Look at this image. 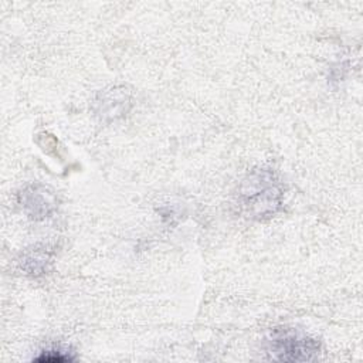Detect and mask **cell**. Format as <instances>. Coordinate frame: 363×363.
I'll return each mask as SVG.
<instances>
[{"label": "cell", "mask_w": 363, "mask_h": 363, "mask_svg": "<svg viewBox=\"0 0 363 363\" xmlns=\"http://www.w3.org/2000/svg\"><path fill=\"white\" fill-rule=\"evenodd\" d=\"M319 343L291 329H275L269 336V353L279 362H308L319 353Z\"/></svg>", "instance_id": "cell-2"}, {"label": "cell", "mask_w": 363, "mask_h": 363, "mask_svg": "<svg viewBox=\"0 0 363 363\" xmlns=\"http://www.w3.org/2000/svg\"><path fill=\"white\" fill-rule=\"evenodd\" d=\"M282 186L269 169L252 170L238 190L241 210L251 218L262 220L275 214L282 204Z\"/></svg>", "instance_id": "cell-1"}, {"label": "cell", "mask_w": 363, "mask_h": 363, "mask_svg": "<svg viewBox=\"0 0 363 363\" xmlns=\"http://www.w3.org/2000/svg\"><path fill=\"white\" fill-rule=\"evenodd\" d=\"M48 261H50V255L47 251L34 248L27 252V255L21 261V265L28 274L38 275V274H44V271L47 269Z\"/></svg>", "instance_id": "cell-4"}, {"label": "cell", "mask_w": 363, "mask_h": 363, "mask_svg": "<svg viewBox=\"0 0 363 363\" xmlns=\"http://www.w3.org/2000/svg\"><path fill=\"white\" fill-rule=\"evenodd\" d=\"M23 210L34 220L48 217L57 207L54 191L43 184H31L20 193Z\"/></svg>", "instance_id": "cell-3"}, {"label": "cell", "mask_w": 363, "mask_h": 363, "mask_svg": "<svg viewBox=\"0 0 363 363\" xmlns=\"http://www.w3.org/2000/svg\"><path fill=\"white\" fill-rule=\"evenodd\" d=\"M65 350L57 347V349H47L43 350V354L35 357L38 362H71L74 357H71L68 353H64Z\"/></svg>", "instance_id": "cell-5"}]
</instances>
